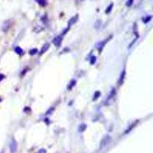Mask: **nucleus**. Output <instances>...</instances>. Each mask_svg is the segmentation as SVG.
Instances as JSON below:
<instances>
[{"label":"nucleus","instance_id":"obj_7","mask_svg":"<svg viewBox=\"0 0 153 153\" xmlns=\"http://www.w3.org/2000/svg\"><path fill=\"white\" fill-rule=\"evenodd\" d=\"M49 48H50L49 43H45V44L43 45V47H42V50H41V51H40V54H42L45 53V52L48 51V49Z\"/></svg>","mask_w":153,"mask_h":153},{"label":"nucleus","instance_id":"obj_9","mask_svg":"<svg viewBox=\"0 0 153 153\" xmlns=\"http://www.w3.org/2000/svg\"><path fill=\"white\" fill-rule=\"evenodd\" d=\"M109 140H110V137H109V136H106L103 139V141L101 142V146H103V145H106V144L109 142Z\"/></svg>","mask_w":153,"mask_h":153},{"label":"nucleus","instance_id":"obj_22","mask_svg":"<svg viewBox=\"0 0 153 153\" xmlns=\"http://www.w3.org/2000/svg\"><path fill=\"white\" fill-rule=\"evenodd\" d=\"M4 78H5V75L4 74H0V82H1Z\"/></svg>","mask_w":153,"mask_h":153},{"label":"nucleus","instance_id":"obj_5","mask_svg":"<svg viewBox=\"0 0 153 153\" xmlns=\"http://www.w3.org/2000/svg\"><path fill=\"white\" fill-rule=\"evenodd\" d=\"M16 149H17V143L15 142V139H12V142L10 144V150H11V152L12 153H15L16 151Z\"/></svg>","mask_w":153,"mask_h":153},{"label":"nucleus","instance_id":"obj_11","mask_svg":"<svg viewBox=\"0 0 153 153\" xmlns=\"http://www.w3.org/2000/svg\"><path fill=\"white\" fill-rule=\"evenodd\" d=\"M112 7H113V3H110V4L109 5V6L106 8V11H105V13H106V14L110 13V12L112 11Z\"/></svg>","mask_w":153,"mask_h":153},{"label":"nucleus","instance_id":"obj_3","mask_svg":"<svg viewBox=\"0 0 153 153\" xmlns=\"http://www.w3.org/2000/svg\"><path fill=\"white\" fill-rule=\"evenodd\" d=\"M61 42H62V37H61V35H58L55 37L54 39H53V44L57 46V47H59L60 45L61 44Z\"/></svg>","mask_w":153,"mask_h":153},{"label":"nucleus","instance_id":"obj_18","mask_svg":"<svg viewBox=\"0 0 153 153\" xmlns=\"http://www.w3.org/2000/svg\"><path fill=\"white\" fill-rule=\"evenodd\" d=\"M133 3H134V0H127L126 3V6L127 7H131L132 6Z\"/></svg>","mask_w":153,"mask_h":153},{"label":"nucleus","instance_id":"obj_19","mask_svg":"<svg viewBox=\"0 0 153 153\" xmlns=\"http://www.w3.org/2000/svg\"><path fill=\"white\" fill-rule=\"evenodd\" d=\"M97 61V57L96 56H92L91 58H90V64H94Z\"/></svg>","mask_w":153,"mask_h":153},{"label":"nucleus","instance_id":"obj_20","mask_svg":"<svg viewBox=\"0 0 153 153\" xmlns=\"http://www.w3.org/2000/svg\"><path fill=\"white\" fill-rule=\"evenodd\" d=\"M37 53V49H36V48L31 49V50L29 51V54H30L31 55H34V54H36Z\"/></svg>","mask_w":153,"mask_h":153},{"label":"nucleus","instance_id":"obj_23","mask_svg":"<svg viewBox=\"0 0 153 153\" xmlns=\"http://www.w3.org/2000/svg\"><path fill=\"white\" fill-rule=\"evenodd\" d=\"M1 100H1V98H0V102H1Z\"/></svg>","mask_w":153,"mask_h":153},{"label":"nucleus","instance_id":"obj_15","mask_svg":"<svg viewBox=\"0 0 153 153\" xmlns=\"http://www.w3.org/2000/svg\"><path fill=\"white\" fill-rule=\"evenodd\" d=\"M76 84V81H74V80H72L70 82V84H69V85H68V90H71L73 87H74V85Z\"/></svg>","mask_w":153,"mask_h":153},{"label":"nucleus","instance_id":"obj_12","mask_svg":"<svg viewBox=\"0 0 153 153\" xmlns=\"http://www.w3.org/2000/svg\"><path fill=\"white\" fill-rule=\"evenodd\" d=\"M37 2V3L39 4L41 6H45L47 5V2L46 0H36Z\"/></svg>","mask_w":153,"mask_h":153},{"label":"nucleus","instance_id":"obj_4","mask_svg":"<svg viewBox=\"0 0 153 153\" xmlns=\"http://www.w3.org/2000/svg\"><path fill=\"white\" fill-rule=\"evenodd\" d=\"M110 37H109V38ZM109 38H107V39H106L105 41H102V42H98L97 44V48L100 51H102V49H103V48L105 46V45H106V43L109 41Z\"/></svg>","mask_w":153,"mask_h":153},{"label":"nucleus","instance_id":"obj_2","mask_svg":"<svg viewBox=\"0 0 153 153\" xmlns=\"http://www.w3.org/2000/svg\"><path fill=\"white\" fill-rule=\"evenodd\" d=\"M11 25H12V22H11L10 20H7V21L4 22L3 24V25H2V30H3V31L7 32L9 31V29L10 28Z\"/></svg>","mask_w":153,"mask_h":153},{"label":"nucleus","instance_id":"obj_10","mask_svg":"<svg viewBox=\"0 0 153 153\" xmlns=\"http://www.w3.org/2000/svg\"><path fill=\"white\" fill-rule=\"evenodd\" d=\"M15 52L16 54H19V55H22V54H23V53H24L23 50H22L20 47H18V46L15 48Z\"/></svg>","mask_w":153,"mask_h":153},{"label":"nucleus","instance_id":"obj_14","mask_svg":"<svg viewBox=\"0 0 153 153\" xmlns=\"http://www.w3.org/2000/svg\"><path fill=\"white\" fill-rule=\"evenodd\" d=\"M151 19V15H147L146 17L143 18L142 21H143L144 23H148V22H150Z\"/></svg>","mask_w":153,"mask_h":153},{"label":"nucleus","instance_id":"obj_13","mask_svg":"<svg viewBox=\"0 0 153 153\" xmlns=\"http://www.w3.org/2000/svg\"><path fill=\"white\" fill-rule=\"evenodd\" d=\"M86 128H87V126H86V124H84V123H82V124H81L80 125V126H79V128H78V129H79V132H84L85 129H86Z\"/></svg>","mask_w":153,"mask_h":153},{"label":"nucleus","instance_id":"obj_8","mask_svg":"<svg viewBox=\"0 0 153 153\" xmlns=\"http://www.w3.org/2000/svg\"><path fill=\"white\" fill-rule=\"evenodd\" d=\"M125 76H126V70H123L122 71V73H121L120 78V79H119V84H120V85H121V84L123 83L124 78H125Z\"/></svg>","mask_w":153,"mask_h":153},{"label":"nucleus","instance_id":"obj_17","mask_svg":"<svg viewBox=\"0 0 153 153\" xmlns=\"http://www.w3.org/2000/svg\"><path fill=\"white\" fill-rule=\"evenodd\" d=\"M100 96V91H96L94 93V97H93V100H96L97 99H98Z\"/></svg>","mask_w":153,"mask_h":153},{"label":"nucleus","instance_id":"obj_1","mask_svg":"<svg viewBox=\"0 0 153 153\" xmlns=\"http://www.w3.org/2000/svg\"><path fill=\"white\" fill-rule=\"evenodd\" d=\"M115 96H116V90H115L114 88H112V90H111V91H110V93H109V95H108V97H107V99H106V105H108L109 103H110V101L114 98V97Z\"/></svg>","mask_w":153,"mask_h":153},{"label":"nucleus","instance_id":"obj_6","mask_svg":"<svg viewBox=\"0 0 153 153\" xmlns=\"http://www.w3.org/2000/svg\"><path fill=\"white\" fill-rule=\"evenodd\" d=\"M78 20V15L76 14V15H74L73 17H72L70 20H69V22H68V27L70 28L72 25H73L74 23H76V22Z\"/></svg>","mask_w":153,"mask_h":153},{"label":"nucleus","instance_id":"obj_21","mask_svg":"<svg viewBox=\"0 0 153 153\" xmlns=\"http://www.w3.org/2000/svg\"><path fill=\"white\" fill-rule=\"evenodd\" d=\"M136 39H137V38H135V39H134V40H133V41H132V42H131V44H130V45H129V47H128V48H131V47H132V45H133V44H134V43H135V42H136Z\"/></svg>","mask_w":153,"mask_h":153},{"label":"nucleus","instance_id":"obj_16","mask_svg":"<svg viewBox=\"0 0 153 153\" xmlns=\"http://www.w3.org/2000/svg\"><path fill=\"white\" fill-rule=\"evenodd\" d=\"M101 26V21L100 20H97V22H95V25H94V28H100Z\"/></svg>","mask_w":153,"mask_h":153}]
</instances>
